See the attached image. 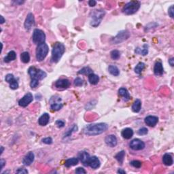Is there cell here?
<instances>
[{
	"label": "cell",
	"instance_id": "6da1fadb",
	"mask_svg": "<svg viewBox=\"0 0 174 174\" xmlns=\"http://www.w3.org/2000/svg\"><path fill=\"white\" fill-rule=\"evenodd\" d=\"M108 129V125L106 123H97L91 124L85 126L84 129V134L88 136H94L104 133Z\"/></svg>",
	"mask_w": 174,
	"mask_h": 174
},
{
	"label": "cell",
	"instance_id": "7a4b0ae2",
	"mask_svg": "<svg viewBox=\"0 0 174 174\" xmlns=\"http://www.w3.org/2000/svg\"><path fill=\"white\" fill-rule=\"evenodd\" d=\"M65 51V46L60 42H57L53 46L52 50L51 60L54 63H58Z\"/></svg>",
	"mask_w": 174,
	"mask_h": 174
},
{
	"label": "cell",
	"instance_id": "3957f363",
	"mask_svg": "<svg viewBox=\"0 0 174 174\" xmlns=\"http://www.w3.org/2000/svg\"><path fill=\"white\" fill-rule=\"evenodd\" d=\"M140 6H141V3L139 1H131L128 2L125 6H124L122 9L123 13L125 15H131L133 14L136 13L140 9Z\"/></svg>",
	"mask_w": 174,
	"mask_h": 174
},
{
	"label": "cell",
	"instance_id": "277c9868",
	"mask_svg": "<svg viewBox=\"0 0 174 174\" xmlns=\"http://www.w3.org/2000/svg\"><path fill=\"white\" fill-rule=\"evenodd\" d=\"M105 12L104 10H95L92 12V15H91V25L93 27H96L100 24L101 20L105 16Z\"/></svg>",
	"mask_w": 174,
	"mask_h": 174
},
{
	"label": "cell",
	"instance_id": "5b68a950",
	"mask_svg": "<svg viewBox=\"0 0 174 174\" xmlns=\"http://www.w3.org/2000/svg\"><path fill=\"white\" fill-rule=\"evenodd\" d=\"M48 53V46L46 44L42 43L38 45L36 48V59L38 61H42Z\"/></svg>",
	"mask_w": 174,
	"mask_h": 174
},
{
	"label": "cell",
	"instance_id": "8992f818",
	"mask_svg": "<svg viewBox=\"0 0 174 174\" xmlns=\"http://www.w3.org/2000/svg\"><path fill=\"white\" fill-rule=\"evenodd\" d=\"M28 73L30 75L31 79H37L38 80H43L47 75L45 71H42V69H37L35 67H30L28 69Z\"/></svg>",
	"mask_w": 174,
	"mask_h": 174
},
{
	"label": "cell",
	"instance_id": "52a82bcc",
	"mask_svg": "<svg viewBox=\"0 0 174 174\" xmlns=\"http://www.w3.org/2000/svg\"><path fill=\"white\" fill-rule=\"evenodd\" d=\"M33 42L36 44L39 45L40 44L44 43L46 40V35L43 31L36 29L33 31L32 36Z\"/></svg>",
	"mask_w": 174,
	"mask_h": 174
},
{
	"label": "cell",
	"instance_id": "ba28073f",
	"mask_svg": "<svg viewBox=\"0 0 174 174\" xmlns=\"http://www.w3.org/2000/svg\"><path fill=\"white\" fill-rule=\"evenodd\" d=\"M130 37V33L129 31L124 30L121 31L116 35V36L114 37L111 40V42L113 44H118L121 42L125 41Z\"/></svg>",
	"mask_w": 174,
	"mask_h": 174
},
{
	"label": "cell",
	"instance_id": "9c48e42d",
	"mask_svg": "<svg viewBox=\"0 0 174 174\" xmlns=\"http://www.w3.org/2000/svg\"><path fill=\"white\" fill-rule=\"evenodd\" d=\"M129 146L133 150H142L145 148V144L139 139H134L130 142Z\"/></svg>",
	"mask_w": 174,
	"mask_h": 174
},
{
	"label": "cell",
	"instance_id": "30bf717a",
	"mask_svg": "<svg viewBox=\"0 0 174 174\" xmlns=\"http://www.w3.org/2000/svg\"><path fill=\"white\" fill-rule=\"evenodd\" d=\"M33 95L31 93H27L22 99H21L19 101V105L21 107L25 108L27 107L29 103H31L33 101Z\"/></svg>",
	"mask_w": 174,
	"mask_h": 174
},
{
	"label": "cell",
	"instance_id": "8fae6325",
	"mask_svg": "<svg viewBox=\"0 0 174 174\" xmlns=\"http://www.w3.org/2000/svg\"><path fill=\"white\" fill-rule=\"evenodd\" d=\"M5 80L8 83L10 84V87L11 89L15 90V89H17L19 88L18 82L15 79L13 74H11V73L7 74L6 78H5Z\"/></svg>",
	"mask_w": 174,
	"mask_h": 174
},
{
	"label": "cell",
	"instance_id": "7c38bea8",
	"mask_svg": "<svg viewBox=\"0 0 174 174\" xmlns=\"http://www.w3.org/2000/svg\"><path fill=\"white\" fill-rule=\"evenodd\" d=\"M78 159L84 166H89V161H90L91 156L87 152H86V151H81V152H79Z\"/></svg>",
	"mask_w": 174,
	"mask_h": 174
},
{
	"label": "cell",
	"instance_id": "4fadbf2b",
	"mask_svg": "<svg viewBox=\"0 0 174 174\" xmlns=\"http://www.w3.org/2000/svg\"><path fill=\"white\" fill-rule=\"evenodd\" d=\"M35 24L34 16L32 13L28 14L26 20L24 21V28L27 31H29Z\"/></svg>",
	"mask_w": 174,
	"mask_h": 174
},
{
	"label": "cell",
	"instance_id": "5bb4252c",
	"mask_svg": "<svg viewBox=\"0 0 174 174\" xmlns=\"http://www.w3.org/2000/svg\"><path fill=\"white\" fill-rule=\"evenodd\" d=\"M70 82L67 79H60L55 82V87L58 89H65L69 88Z\"/></svg>",
	"mask_w": 174,
	"mask_h": 174
},
{
	"label": "cell",
	"instance_id": "9a60e30c",
	"mask_svg": "<svg viewBox=\"0 0 174 174\" xmlns=\"http://www.w3.org/2000/svg\"><path fill=\"white\" fill-rule=\"evenodd\" d=\"M105 142L110 147H115L117 145L118 140L116 135H110L105 138Z\"/></svg>",
	"mask_w": 174,
	"mask_h": 174
},
{
	"label": "cell",
	"instance_id": "2e32d148",
	"mask_svg": "<svg viewBox=\"0 0 174 174\" xmlns=\"http://www.w3.org/2000/svg\"><path fill=\"white\" fill-rule=\"evenodd\" d=\"M144 121L147 125L153 127V126H155L159 122V118L154 116H148L145 118Z\"/></svg>",
	"mask_w": 174,
	"mask_h": 174
},
{
	"label": "cell",
	"instance_id": "e0dca14e",
	"mask_svg": "<svg viewBox=\"0 0 174 174\" xmlns=\"http://www.w3.org/2000/svg\"><path fill=\"white\" fill-rule=\"evenodd\" d=\"M34 159L35 155L34 154H33V152H29V153L26 154V156L23 158V159H22V163H23V165H25V166H29V165L34 161Z\"/></svg>",
	"mask_w": 174,
	"mask_h": 174
},
{
	"label": "cell",
	"instance_id": "ac0fdd59",
	"mask_svg": "<svg viewBox=\"0 0 174 174\" xmlns=\"http://www.w3.org/2000/svg\"><path fill=\"white\" fill-rule=\"evenodd\" d=\"M101 165V162H100L99 159L95 156H91L90 161H89V166L93 169H96L99 168Z\"/></svg>",
	"mask_w": 174,
	"mask_h": 174
},
{
	"label": "cell",
	"instance_id": "d6986e66",
	"mask_svg": "<svg viewBox=\"0 0 174 174\" xmlns=\"http://www.w3.org/2000/svg\"><path fill=\"white\" fill-rule=\"evenodd\" d=\"M118 95L119 96L122 97L123 100L125 101H127L131 99V96H130L129 91H127L126 88H120L118 90Z\"/></svg>",
	"mask_w": 174,
	"mask_h": 174
},
{
	"label": "cell",
	"instance_id": "ffe728a7",
	"mask_svg": "<svg viewBox=\"0 0 174 174\" xmlns=\"http://www.w3.org/2000/svg\"><path fill=\"white\" fill-rule=\"evenodd\" d=\"M164 72L163 64L161 62H156L154 67V73L156 75H162Z\"/></svg>",
	"mask_w": 174,
	"mask_h": 174
},
{
	"label": "cell",
	"instance_id": "44dd1931",
	"mask_svg": "<svg viewBox=\"0 0 174 174\" xmlns=\"http://www.w3.org/2000/svg\"><path fill=\"white\" fill-rule=\"evenodd\" d=\"M50 120V116L48 114L44 113L40 117L38 120V123L40 126H46L49 122Z\"/></svg>",
	"mask_w": 174,
	"mask_h": 174
},
{
	"label": "cell",
	"instance_id": "7402d4cb",
	"mask_svg": "<svg viewBox=\"0 0 174 174\" xmlns=\"http://www.w3.org/2000/svg\"><path fill=\"white\" fill-rule=\"evenodd\" d=\"M121 135L126 140H129V139H131L133 137V131L131 128H126V129L122 130Z\"/></svg>",
	"mask_w": 174,
	"mask_h": 174
},
{
	"label": "cell",
	"instance_id": "603a6c76",
	"mask_svg": "<svg viewBox=\"0 0 174 174\" xmlns=\"http://www.w3.org/2000/svg\"><path fill=\"white\" fill-rule=\"evenodd\" d=\"M135 53L138 54H141V55L146 56V54L148 53V44H144L142 47V48L138 47V48H135Z\"/></svg>",
	"mask_w": 174,
	"mask_h": 174
},
{
	"label": "cell",
	"instance_id": "cb8c5ba5",
	"mask_svg": "<svg viewBox=\"0 0 174 174\" xmlns=\"http://www.w3.org/2000/svg\"><path fill=\"white\" fill-rule=\"evenodd\" d=\"M163 162L167 166H171L173 163V157L170 154H165V155L163 157Z\"/></svg>",
	"mask_w": 174,
	"mask_h": 174
},
{
	"label": "cell",
	"instance_id": "d4e9b609",
	"mask_svg": "<svg viewBox=\"0 0 174 174\" xmlns=\"http://www.w3.org/2000/svg\"><path fill=\"white\" fill-rule=\"evenodd\" d=\"M16 58H17V54L15 51L12 50V51L8 52L6 57H4L3 60H4L5 63H9L10 61L15 60Z\"/></svg>",
	"mask_w": 174,
	"mask_h": 174
},
{
	"label": "cell",
	"instance_id": "484cf974",
	"mask_svg": "<svg viewBox=\"0 0 174 174\" xmlns=\"http://www.w3.org/2000/svg\"><path fill=\"white\" fill-rule=\"evenodd\" d=\"M78 159H77V158H71V159L66 160L65 163V165L66 167H70L75 166V165H78Z\"/></svg>",
	"mask_w": 174,
	"mask_h": 174
},
{
	"label": "cell",
	"instance_id": "4316f807",
	"mask_svg": "<svg viewBox=\"0 0 174 174\" xmlns=\"http://www.w3.org/2000/svg\"><path fill=\"white\" fill-rule=\"evenodd\" d=\"M89 81L91 84L95 85L99 82V78L97 75L95 74L94 73H91L90 75H89Z\"/></svg>",
	"mask_w": 174,
	"mask_h": 174
},
{
	"label": "cell",
	"instance_id": "83f0119b",
	"mask_svg": "<svg viewBox=\"0 0 174 174\" xmlns=\"http://www.w3.org/2000/svg\"><path fill=\"white\" fill-rule=\"evenodd\" d=\"M142 102L140 99H136L132 105V110L134 112L138 113L141 110Z\"/></svg>",
	"mask_w": 174,
	"mask_h": 174
},
{
	"label": "cell",
	"instance_id": "f1b7e54d",
	"mask_svg": "<svg viewBox=\"0 0 174 174\" xmlns=\"http://www.w3.org/2000/svg\"><path fill=\"white\" fill-rule=\"evenodd\" d=\"M108 71L112 75H114V76H118V75L120 74V71H119L118 68L116 66L113 65H111L108 67Z\"/></svg>",
	"mask_w": 174,
	"mask_h": 174
},
{
	"label": "cell",
	"instance_id": "f546056e",
	"mask_svg": "<svg viewBox=\"0 0 174 174\" xmlns=\"http://www.w3.org/2000/svg\"><path fill=\"white\" fill-rule=\"evenodd\" d=\"M63 105L62 103H61L59 101L50 103V109L52 111H58V110H61L63 108Z\"/></svg>",
	"mask_w": 174,
	"mask_h": 174
},
{
	"label": "cell",
	"instance_id": "4dcf8cb0",
	"mask_svg": "<svg viewBox=\"0 0 174 174\" xmlns=\"http://www.w3.org/2000/svg\"><path fill=\"white\" fill-rule=\"evenodd\" d=\"M21 60L22 63H28L30 61V55L28 52H23L21 53Z\"/></svg>",
	"mask_w": 174,
	"mask_h": 174
},
{
	"label": "cell",
	"instance_id": "1f68e13d",
	"mask_svg": "<svg viewBox=\"0 0 174 174\" xmlns=\"http://www.w3.org/2000/svg\"><path fill=\"white\" fill-rule=\"evenodd\" d=\"M124 156H125V152H124V151H123V150L120 151V152H119L117 154H116L115 159H116L117 161H118V162L120 163L121 165H122V163H123V161H124Z\"/></svg>",
	"mask_w": 174,
	"mask_h": 174
},
{
	"label": "cell",
	"instance_id": "d6a6232c",
	"mask_svg": "<svg viewBox=\"0 0 174 174\" xmlns=\"http://www.w3.org/2000/svg\"><path fill=\"white\" fill-rule=\"evenodd\" d=\"M93 70L91 69L89 67H85L82 68V69H80L78 71V74H82V75H90L91 73H93Z\"/></svg>",
	"mask_w": 174,
	"mask_h": 174
},
{
	"label": "cell",
	"instance_id": "836d02e7",
	"mask_svg": "<svg viewBox=\"0 0 174 174\" xmlns=\"http://www.w3.org/2000/svg\"><path fill=\"white\" fill-rule=\"evenodd\" d=\"M145 68V64L144 63H139L135 67V72L137 74H140Z\"/></svg>",
	"mask_w": 174,
	"mask_h": 174
},
{
	"label": "cell",
	"instance_id": "e575fe53",
	"mask_svg": "<svg viewBox=\"0 0 174 174\" xmlns=\"http://www.w3.org/2000/svg\"><path fill=\"white\" fill-rule=\"evenodd\" d=\"M78 131V126H77L76 124H73V126H72L71 129H70L68 130L67 132L65 133L64 135V138H67V137H69L72 133L73 132H75V131Z\"/></svg>",
	"mask_w": 174,
	"mask_h": 174
},
{
	"label": "cell",
	"instance_id": "d590c367",
	"mask_svg": "<svg viewBox=\"0 0 174 174\" xmlns=\"http://www.w3.org/2000/svg\"><path fill=\"white\" fill-rule=\"evenodd\" d=\"M110 56H111V58L114 60H117L120 57V52L117 50H112L110 53Z\"/></svg>",
	"mask_w": 174,
	"mask_h": 174
},
{
	"label": "cell",
	"instance_id": "8d00e7d4",
	"mask_svg": "<svg viewBox=\"0 0 174 174\" xmlns=\"http://www.w3.org/2000/svg\"><path fill=\"white\" fill-rule=\"evenodd\" d=\"M130 165H132L133 167H134L135 168H140L142 167V163L139 161H133L130 163Z\"/></svg>",
	"mask_w": 174,
	"mask_h": 174
},
{
	"label": "cell",
	"instance_id": "74e56055",
	"mask_svg": "<svg viewBox=\"0 0 174 174\" xmlns=\"http://www.w3.org/2000/svg\"><path fill=\"white\" fill-rule=\"evenodd\" d=\"M83 83V80L80 78H76L74 80V85L76 86V87H81Z\"/></svg>",
	"mask_w": 174,
	"mask_h": 174
},
{
	"label": "cell",
	"instance_id": "f35d334b",
	"mask_svg": "<svg viewBox=\"0 0 174 174\" xmlns=\"http://www.w3.org/2000/svg\"><path fill=\"white\" fill-rule=\"evenodd\" d=\"M38 85H39V80H37V79H31L30 86L32 89H35Z\"/></svg>",
	"mask_w": 174,
	"mask_h": 174
},
{
	"label": "cell",
	"instance_id": "ab89813d",
	"mask_svg": "<svg viewBox=\"0 0 174 174\" xmlns=\"http://www.w3.org/2000/svg\"><path fill=\"white\" fill-rule=\"evenodd\" d=\"M148 133V129H146V128H145V127L141 128V129H139L138 131V133L140 135H146Z\"/></svg>",
	"mask_w": 174,
	"mask_h": 174
},
{
	"label": "cell",
	"instance_id": "60d3db41",
	"mask_svg": "<svg viewBox=\"0 0 174 174\" xmlns=\"http://www.w3.org/2000/svg\"><path fill=\"white\" fill-rule=\"evenodd\" d=\"M42 142L46 144H52V139L51 138H46L42 140Z\"/></svg>",
	"mask_w": 174,
	"mask_h": 174
},
{
	"label": "cell",
	"instance_id": "b9f144b4",
	"mask_svg": "<svg viewBox=\"0 0 174 174\" xmlns=\"http://www.w3.org/2000/svg\"><path fill=\"white\" fill-rule=\"evenodd\" d=\"M56 125H57L59 128L63 127L65 125V122L61 120H58L56 121Z\"/></svg>",
	"mask_w": 174,
	"mask_h": 174
},
{
	"label": "cell",
	"instance_id": "7bdbcfd3",
	"mask_svg": "<svg viewBox=\"0 0 174 174\" xmlns=\"http://www.w3.org/2000/svg\"><path fill=\"white\" fill-rule=\"evenodd\" d=\"M16 173H28V171L26 169L20 168V169H19L17 171H16Z\"/></svg>",
	"mask_w": 174,
	"mask_h": 174
},
{
	"label": "cell",
	"instance_id": "ee69618b",
	"mask_svg": "<svg viewBox=\"0 0 174 174\" xmlns=\"http://www.w3.org/2000/svg\"><path fill=\"white\" fill-rule=\"evenodd\" d=\"M75 173L80 174V173H86L87 172H86L85 170H84L82 167H78L76 169V170H75Z\"/></svg>",
	"mask_w": 174,
	"mask_h": 174
},
{
	"label": "cell",
	"instance_id": "f6af8a7d",
	"mask_svg": "<svg viewBox=\"0 0 174 174\" xmlns=\"http://www.w3.org/2000/svg\"><path fill=\"white\" fill-rule=\"evenodd\" d=\"M168 14L171 18H173V6H171L169 8Z\"/></svg>",
	"mask_w": 174,
	"mask_h": 174
},
{
	"label": "cell",
	"instance_id": "bcb514c9",
	"mask_svg": "<svg viewBox=\"0 0 174 174\" xmlns=\"http://www.w3.org/2000/svg\"><path fill=\"white\" fill-rule=\"evenodd\" d=\"M96 1H95V0H90V1H89V5L91 7H94L96 5Z\"/></svg>",
	"mask_w": 174,
	"mask_h": 174
},
{
	"label": "cell",
	"instance_id": "7dc6e473",
	"mask_svg": "<svg viewBox=\"0 0 174 174\" xmlns=\"http://www.w3.org/2000/svg\"><path fill=\"white\" fill-rule=\"evenodd\" d=\"M0 164H1V169H2L3 167H4L5 164H6V161L3 159H1V161H0Z\"/></svg>",
	"mask_w": 174,
	"mask_h": 174
},
{
	"label": "cell",
	"instance_id": "c3c4849f",
	"mask_svg": "<svg viewBox=\"0 0 174 174\" xmlns=\"http://www.w3.org/2000/svg\"><path fill=\"white\" fill-rule=\"evenodd\" d=\"M169 65L171 67L174 66V59H173V58H171V59H170L169 60Z\"/></svg>",
	"mask_w": 174,
	"mask_h": 174
},
{
	"label": "cell",
	"instance_id": "681fc988",
	"mask_svg": "<svg viewBox=\"0 0 174 174\" xmlns=\"http://www.w3.org/2000/svg\"><path fill=\"white\" fill-rule=\"evenodd\" d=\"M118 173H122V174H125L126 173V171H124V170L121 169H119L117 171Z\"/></svg>",
	"mask_w": 174,
	"mask_h": 174
},
{
	"label": "cell",
	"instance_id": "f907efd6",
	"mask_svg": "<svg viewBox=\"0 0 174 174\" xmlns=\"http://www.w3.org/2000/svg\"><path fill=\"white\" fill-rule=\"evenodd\" d=\"M0 18H1V24H3V22H6V21H5V19H3V16H1V17H0Z\"/></svg>",
	"mask_w": 174,
	"mask_h": 174
},
{
	"label": "cell",
	"instance_id": "816d5d0a",
	"mask_svg": "<svg viewBox=\"0 0 174 174\" xmlns=\"http://www.w3.org/2000/svg\"><path fill=\"white\" fill-rule=\"evenodd\" d=\"M3 150H4V148H3V146L1 147V154H2L3 152Z\"/></svg>",
	"mask_w": 174,
	"mask_h": 174
},
{
	"label": "cell",
	"instance_id": "f5cc1de1",
	"mask_svg": "<svg viewBox=\"0 0 174 174\" xmlns=\"http://www.w3.org/2000/svg\"><path fill=\"white\" fill-rule=\"evenodd\" d=\"M16 3H20V4H21V3H23L24 1H15Z\"/></svg>",
	"mask_w": 174,
	"mask_h": 174
}]
</instances>
